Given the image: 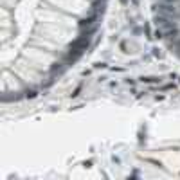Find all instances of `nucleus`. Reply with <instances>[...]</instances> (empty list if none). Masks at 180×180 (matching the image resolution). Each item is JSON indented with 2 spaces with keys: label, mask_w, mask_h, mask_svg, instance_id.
<instances>
[{
  "label": "nucleus",
  "mask_w": 180,
  "mask_h": 180,
  "mask_svg": "<svg viewBox=\"0 0 180 180\" xmlns=\"http://www.w3.org/2000/svg\"><path fill=\"white\" fill-rule=\"evenodd\" d=\"M155 9L159 11L160 15H166L169 18H175L176 16V7L173 6V2H160V4H157Z\"/></svg>",
  "instance_id": "1"
},
{
  "label": "nucleus",
  "mask_w": 180,
  "mask_h": 180,
  "mask_svg": "<svg viewBox=\"0 0 180 180\" xmlns=\"http://www.w3.org/2000/svg\"><path fill=\"white\" fill-rule=\"evenodd\" d=\"M155 24L159 25V27H164V29H171V27H175V22H171V18H169V16L160 15V13L155 16Z\"/></svg>",
  "instance_id": "2"
},
{
  "label": "nucleus",
  "mask_w": 180,
  "mask_h": 180,
  "mask_svg": "<svg viewBox=\"0 0 180 180\" xmlns=\"http://www.w3.org/2000/svg\"><path fill=\"white\" fill-rule=\"evenodd\" d=\"M96 18H97V15L94 13L92 16H88V18H83L81 22H79V27L83 29V27H92L94 25V22H96Z\"/></svg>",
  "instance_id": "3"
},
{
  "label": "nucleus",
  "mask_w": 180,
  "mask_h": 180,
  "mask_svg": "<svg viewBox=\"0 0 180 180\" xmlns=\"http://www.w3.org/2000/svg\"><path fill=\"white\" fill-rule=\"evenodd\" d=\"M105 6H106L105 0H96L94 6H92V11H94L96 15H97V13H103V11H105Z\"/></svg>",
  "instance_id": "4"
},
{
  "label": "nucleus",
  "mask_w": 180,
  "mask_h": 180,
  "mask_svg": "<svg viewBox=\"0 0 180 180\" xmlns=\"http://www.w3.org/2000/svg\"><path fill=\"white\" fill-rule=\"evenodd\" d=\"M166 36H168L171 41H173V40H176V38H178V29H176V27H171V29H168V34H166Z\"/></svg>",
  "instance_id": "5"
},
{
  "label": "nucleus",
  "mask_w": 180,
  "mask_h": 180,
  "mask_svg": "<svg viewBox=\"0 0 180 180\" xmlns=\"http://www.w3.org/2000/svg\"><path fill=\"white\" fill-rule=\"evenodd\" d=\"M142 81L144 83H157L159 79H157V78H142Z\"/></svg>",
  "instance_id": "6"
},
{
  "label": "nucleus",
  "mask_w": 180,
  "mask_h": 180,
  "mask_svg": "<svg viewBox=\"0 0 180 180\" xmlns=\"http://www.w3.org/2000/svg\"><path fill=\"white\" fill-rule=\"evenodd\" d=\"M25 96H27V97H31V99H33V97H36V90H27Z\"/></svg>",
  "instance_id": "7"
},
{
  "label": "nucleus",
  "mask_w": 180,
  "mask_h": 180,
  "mask_svg": "<svg viewBox=\"0 0 180 180\" xmlns=\"http://www.w3.org/2000/svg\"><path fill=\"white\" fill-rule=\"evenodd\" d=\"M155 38H164V33H162L160 29H157V31H155Z\"/></svg>",
  "instance_id": "8"
},
{
  "label": "nucleus",
  "mask_w": 180,
  "mask_h": 180,
  "mask_svg": "<svg viewBox=\"0 0 180 180\" xmlns=\"http://www.w3.org/2000/svg\"><path fill=\"white\" fill-rule=\"evenodd\" d=\"M176 51H178V54H180V40L176 41Z\"/></svg>",
  "instance_id": "9"
},
{
  "label": "nucleus",
  "mask_w": 180,
  "mask_h": 180,
  "mask_svg": "<svg viewBox=\"0 0 180 180\" xmlns=\"http://www.w3.org/2000/svg\"><path fill=\"white\" fill-rule=\"evenodd\" d=\"M160 2H175V0H160Z\"/></svg>",
  "instance_id": "10"
},
{
  "label": "nucleus",
  "mask_w": 180,
  "mask_h": 180,
  "mask_svg": "<svg viewBox=\"0 0 180 180\" xmlns=\"http://www.w3.org/2000/svg\"><path fill=\"white\" fill-rule=\"evenodd\" d=\"M126 2H128V0H121V4H126Z\"/></svg>",
  "instance_id": "11"
}]
</instances>
